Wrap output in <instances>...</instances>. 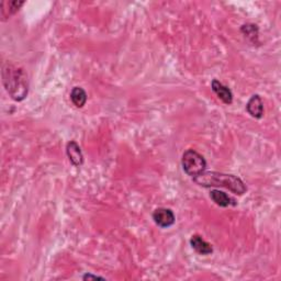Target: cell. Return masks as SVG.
<instances>
[{"label": "cell", "instance_id": "8", "mask_svg": "<svg viewBox=\"0 0 281 281\" xmlns=\"http://www.w3.org/2000/svg\"><path fill=\"white\" fill-rule=\"evenodd\" d=\"M190 245L198 254L200 255H210L212 254L213 248L211 244L204 241L200 235H194L190 239Z\"/></svg>", "mask_w": 281, "mask_h": 281}, {"label": "cell", "instance_id": "4", "mask_svg": "<svg viewBox=\"0 0 281 281\" xmlns=\"http://www.w3.org/2000/svg\"><path fill=\"white\" fill-rule=\"evenodd\" d=\"M153 220L156 225L161 228H167L174 225L176 218L175 214L171 209L167 208H158L153 213Z\"/></svg>", "mask_w": 281, "mask_h": 281}, {"label": "cell", "instance_id": "7", "mask_svg": "<svg viewBox=\"0 0 281 281\" xmlns=\"http://www.w3.org/2000/svg\"><path fill=\"white\" fill-rule=\"evenodd\" d=\"M66 154H67V157L74 166L79 167L83 165V153H81L80 147L75 140H71L69 143H67V146H66Z\"/></svg>", "mask_w": 281, "mask_h": 281}, {"label": "cell", "instance_id": "12", "mask_svg": "<svg viewBox=\"0 0 281 281\" xmlns=\"http://www.w3.org/2000/svg\"><path fill=\"white\" fill-rule=\"evenodd\" d=\"M242 33L246 36L247 39L251 40V42L257 41L258 36V28L255 25H244L241 29Z\"/></svg>", "mask_w": 281, "mask_h": 281}, {"label": "cell", "instance_id": "6", "mask_svg": "<svg viewBox=\"0 0 281 281\" xmlns=\"http://www.w3.org/2000/svg\"><path fill=\"white\" fill-rule=\"evenodd\" d=\"M246 110L250 116L255 119H261L264 114V103L260 95L251 96L246 105Z\"/></svg>", "mask_w": 281, "mask_h": 281}, {"label": "cell", "instance_id": "3", "mask_svg": "<svg viewBox=\"0 0 281 281\" xmlns=\"http://www.w3.org/2000/svg\"><path fill=\"white\" fill-rule=\"evenodd\" d=\"M181 164L184 173L192 178L201 175L206 169V160L195 150H188L183 153Z\"/></svg>", "mask_w": 281, "mask_h": 281}, {"label": "cell", "instance_id": "9", "mask_svg": "<svg viewBox=\"0 0 281 281\" xmlns=\"http://www.w3.org/2000/svg\"><path fill=\"white\" fill-rule=\"evenodd\" d=\"M210 198L212 199V201L214 203L219 206H222V208H226L228 205L236 204L234 199H232L230 196L226 195L225 192L220 190H211Z\"/></svg>", "mask_w": 281, "mask_h": 281}, {"label": "cell", "instance_id": "10", "mask_svg": "<svg viewBox=\"0 0 281 281\" xmlns=\"http://www.w3.org/2000/svg\"><path fill=\"white\" fill-rule=\"evenodd\" d=\"M71 100L76 108H83L87 102V93L81 87H74L71 91Z\"/></svg>", "mask_w": 281, "mask_h": 281}, {"label": "cell", "instance_id": "5", "mask_svg": "<svg viewBox=\"0 0 281 281\" xmlns=\"http://www.w3.org/2000/svg\"><path fill=\"white\" fill-rule=\"evenodd\" d=\"M211 87L213 92L216 93L218 96V98L223 101L225 105H231L233 102V93L231 89L228 87L224 86L221 81H219L218 79H213Z\"/></svg>", "mask_w": 281, "mask_h": 281}, {"label": "cell", "instance_id": "13", "mask_svg": "<svg viewBox=\"0 0 281 281\" xmlns=\"http://www.w3.org/2000/svg\"><path fill=\"white\" fill-rule=\"evenodd\" d=\"M103 279V278H101V277H98V276H92V275H86V276H84V279L86 280V279Z\"/></svg>", "mask_w": 281, "mask_h": 281}, {"label": "cell", "instance_id": "11", "mask_svg": "<svg viewBox=\"0 0 281 281\" xmlns=\"http://www.w3.org/2000/svg\"><path fill=\"white\" fill-rule=\"evenodd\" d=\"M3 3L8 7L7 9L2 8V17L4 19L13 16V14L18 12L21 7L25 5V2H3Z\"/></svg>", "mask_w": 281, "mask_h": 281}, {"label": "cell", "instance_id": "2", "mask_svg": "<svg viewBox=\"0 0 281 281\" xmlns=\"http://www.w3.org/2000/svg\"><path fill=\"white\" fill-rule=\"evenodd\" d=\"M194 181L201 187L210 188V187H221L226 188L233 194L242 196L246 192L247 188L245 183L239 177L234 175H226L223 173L218 172H208L202 173L199 175L196 178H194Z\"/></svg>", "mask_w": 281, "mask_h": 281}, {"label": "cell", "instance_id": "1", "mask_svg": "<svg viewBox=\"0 0 281 281\" xmlns=\"http://www.w3.org/2000/svg\"><path fill=\"white\" fill-rule=\"evenodd\" d=\"M3 84L7 92L14 101L25 100L29 91L28 76L26 72L12 64H7L3 68Z\"/></svg>", "mask_w": 281, "mask_h": 281}]
</instances>
